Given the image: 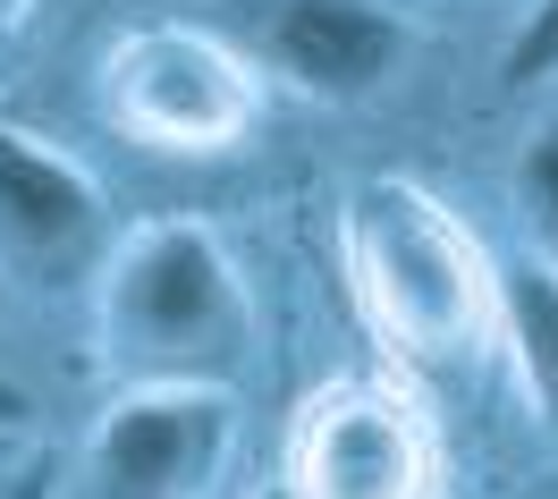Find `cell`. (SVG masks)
Listing matches in <instances>:
<instances>
[{
  "label": "cell",
  "mask_w": 558,
  "mask_h": 499,
  "mask_svg": "<svg viewBox=\"0 0 558 499\" xmlns=\"http://www.w3.org/2000/svg\"><path fill=\"white\" fill-rule=\"evenodd\" d=\"M238 339H245V288L211 229L153 220L119 246L102 280V348L128 373H153V390H161V381H186L195 364L229 356Z\"/></svg>",
  "instance_id": "cell-2"
},
{
  "label": "cell",
  "mask_w": 558,
  "mask_h": 499,
  "mask_svg": "<svg viewBox=\"0 0 558 499\" xmlns=\"http://www.w3.org/2000/svg\"><path fill=\"white\" fill-rule=\"evenodd\" d=\"M102 94L144 144L220 153L254 119V60L220 26H144L102 60Z\"/></svg>",
  "instance_id": "cell-3"
},
{
  "label": "cell",
  "mask_w": 558,
  "mask_h": 499,
  "mask_svg": "<svg viewBox=\"0 0 558 499\" xmlns=\"http://www.w3.org/2000/svg\"><path fill=\"white\" fill-rule=\"evenodd\" d=\"M26 415H35V398H26L17 381H9V373H0V431H17Z\"/></svg>",
  "instance_id": "cell-11"
},
{
  "label": "cell",
  "mask_w": 558,
  "mask_h": 499,
  "mask_svg": "<svg viewBox=\"0 0 558 499\" xmlns=\"http://www.w3.org/2000/svg\"><path fill=\"white\" fill-rule=\"evenodd\" d=\"M517 195H524V220H533V238H542V263H558V119L542 136L524 144L517 161Z\"/></svg>",
  "instance_id": "cell-9"
},
{
  "label": "cell",
  "mask_w": 558,
  "mask_h": 499,
  "mask_svg": "<svg viewBox=\"0 0 558 499\" xmlns=\"http://www.w3.org/2000/svg\"><path fill=\"white\" fill-rule=\"evenodd\" d=\"M94 238H102V186L60 144L0 127V254L60 280L94 254Z\"/></svg>",
  "instance_id": "cell-7"
},
{
  "label": "cell",
  "mask_w": 558,
  "mask_h": 499,
  "mask_svg": "<svg viewBox=\"0 0 558 499\" xmlns=\"http://www.w3.org/2000/svg\"><path fill=\"white\" fill-rule=\"evenodd\" d=\"M499 76H508V85H550L558 76V0H533V9H524V26L508 35V51H499Z\"/></svg>",
  "instance_id": "cell-10"
},
{
  "label": "cell",
  "mask_w": 558,
  "mask_h": 499,
  "mask_svg": "<svg viewBox=\"0 0 558 499\" xmlns=\"http://www.w3.org/2000/svg\"><path fill=\"white\" fill-rule=\"evenodd\" d=\"M499 330H508L533 415L558 431V263H542V254L499 263Z\"/></svg>",
  "instance_id": "cell-8"
},
{
  "label": "cell",
  "mask_w": 558,
  "mask_h": 499,
  "mask_svg": "<svg viewBox=\"0 0 558 499\" xmlns=\"http://www.w3.org/2000/svg\"><path fill=\"white\" fill-rule=\"evenodd\" d=\"M348 271L364 314L415 356H457L499 314V271L465 220L415 179H364L348 195Z\"/></svg>",
  "instance_id": "cell-1"
},
{
  "label": "cell",
  "mask_w": 558,
  "mask_h": 499,
  "mask_svg": "<svg viewBox=\"0 0 558 499\" xmlns=\"http://www.w3.org/2000/svg\"><path fill=\"white\" fill-rule=\"evenodd\" d=\"M229 458V398L204 381H161L110 406L76 458V499H195Z\"/></svg>",
  "instance_id": "cell-4"
},
{
  "label": "cell",
  "mask_w": 558,
  "mask_h": 499,
  "mask_svg": "<svg viewBox=\"0 0 558 499\" xmlns=\"http://www.w3.org/2000/svg\"><path fill=\"white\" fill-rule=\"evenodd\" d=\"M288 499H423L432 491V431L398 390L339 381L305 406Z\"/></svg>",
  "instance_id": "cell-6"
},
{
  "label": "cell",
  "mask_w": 558,
  "mask_h": 499,
  "mask_svg": "<svg viewBox=\"0 0 558 499\" xmlns=\"http://www.w3.org/2000/svg\"><path fill=\"white\" fill-rule=\"evenodd\" d=\"M17 17H26V0H0V35H9V26H17Z\"/></svg>",
  "instance_id": "cell-13"
},
{
  "label": "cell",
  "mask_w": 558,
  "mask_h": 499,
  "mask_svg": "<svg viewBox=\"0 0 558 499\" xmlns=\"http://www.w3.org/2000/svg\"><path fill=\"white\" fill-rule=\"evenodd\" d=\"M220 9L245 60H263L314 102H364L407 60V26L381 0H220Z\"/></svg>",
  "instance_id": "cell-5"
},
{
  "label": "cell",
  "mask_w": 558,
  "mask_h": 499,
  "mask_svg": "<svg viewBox=\"0 0 558 499\" xmlns=\"http://www.w3.org/2000/svg\"><path fill=\"white\" fill-rule=\"evenodd\" d=\"M9 499H51V474H26V483H17Z\"/></svg>",
  "instance_id": "cell-12"
}]
</instances>
